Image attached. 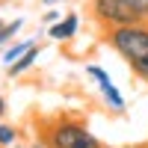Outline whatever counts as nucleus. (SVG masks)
I'll list each match as a JSON object with an SVG mask.
<instances>
[{
  "label": "nucleus",
  "mask_w": 148,
  "mask_h": 148,
  "mask_svg": "<svg viewBox=\"0 0 148 148\" xmlns=\"http://www.w3.org/2000/svg\"><path fill=\"white\" fill-rule=\"evenodd\" d=\"M104 42L127 62L130 74L148 83V21L133 27H116L104 33Z\"/></svg>",
  "instance_id": "1"
},
{
  "label": "nucleus",
  "mask_w": 148,
  "mask_h": 148,
  "mask_svg": "<svg viewBox=\"0 0 148 148\" xmlns=\"http://www.w3.org/2000/svg\"><path fill=\"white\" fill-rule=\"evenodd\" d=\"M104 142L74 119H59L47 127V148H101Z\"/></svg>",
  "instance_id": "2"
},
{
  "label": "nucleus",
  "mask_w": 148,
  "mask_h": 148,
  "mask_svg": "<svg viewBox=\"0 0 148 148\" xmlns=\"http://www.w3.org/2000/svg\"><path fill=\"white\" fill-rule=\"evenodd\" d=\"M92 15L104 30L145 24L142 12L133 6V0H92Z\"/></svg>",
  "instance_id": "3"
},
{
  "label": "nucleus",
  "mask_w": 148,
  "mask_h": 148,
  "mask_svg": "<svg viewBox=\"0 0 148 148\" xmlns=\"http://www.w3.org/2000/svg\"><path fill=\"white\" fill-rule=\"evenodd\" d=\"M77 30H80V18L74 15V12H68L65 18H59L56 24L47 27V36H51L53 42H71L74 36H77Z\"/></svg>",
  "instance_id": "4"
},
{
  "label": "nucleus",
  "mask_w": 148,
  "mask_h": 148,
  "mask_svg": "<svg viewBox=\"0 0 148 148\" xmlns=\"http://www.w3.org/2000/svg\"><path fill=\"white\" fill-rule=\"evenodd\" d=\"M98 89H101V98H104V104L113 110V113H125V95L119 92V86L113 83V80H107V83H101L98 86Z\"/></svg>",
  "instance_id": "5"
},
{
  "label": "nucleus",
  "mask_w": 148,
  "mask_h": 148,
  "mask_svg": "<svg viewBox=\"0 0 148 148\" xmlns=\"http://www.w3.org/2000/svg\"><path fill=\"white\" fill-rule=\"evenodd\" d=\"M36 59H39V45H33V47H30V51L24 53V56H18L15 62L6 68V74H9V77H21L24 71H30V65L36 62Z\"/></svg>",
  "instance_id": "6"
},
{
  "label": "nucleus",
  "mask_w": 148,
  "mask_h": 148,
  "mask_svg": "<svg viewBox=\"0 0 148 148\" xmlns=\"http://www.w3.org/2000/svg\"><path fill=\"white\" fill-rule=\"evenodd\" d=\"M33 45H36V39H24V42H12V45L6 47V51H3V62H6V65H12V62H15V59H18V56H24V53H27V51H30Z\"/></svg>",
  "instance_id": "7"
},
{
  "label": "nucleus",
  "mask_w": 148,
  "mask_h": 148,
  "mask_svg": "<svg viewBox=\"0 0 148 148\" xmlns=\"http://www.w3.org/2000/svg\"><path fill=\"white\" fill-rule=\"evenodd\" d=\"M15 142H18V130L0 121V148H15Z\"/></svg>",
  "instance_id": "8"
},
{
  "label": "nucleus",
  "mask_w": 148,
  "mask_h": 148,
  "mask_svg": "<svg viewBox=\"0 0 148 148\" xmlns=\"http://www.w3.org/2000/svg\"><path fill=\"white\" fill-rule=\"evenodd\" d=\"M86 74H89V77H92V80H95L98 86H101V83H107V80H110V74H107V71H104L101 65H86Z\"/></svg>",
  "instance_id": "9"
},
{
  "label": "nucleus",
  "mask_w": 148,
  "mask_h": 148,
  "mask_svg": "<svg viewBox=\"0 0 148 148\" xmlns=\"http://www.w3.org/2000/svg\"><path fill=\"white\" fill-rule=\"evenodd\" d=\"M59 18H62V15H59V12H56V9H47V12H45V18H42V21L47 24V27H51V24H56Z\"/></svg>",
  "instance_id": "10"
},
{
  "label": "nucleus",
  "mask_w": 148,
  "mask_h": 148,
  "mask_svg": "<svg viewBox=\"0 0 148 148\" xmlns=\"http://www.w3.org/2000/svg\"><path fill=\"white\" fill-rule=\"evenodd\" d=\"M133 6H136V9L142 12V18L148 21V0H133Z\"/></svg>",
  "instance_id": "11"
},
{
  "label": "nucleus",
  "mask_w": 148,
  "mask_h": 148,
  "mask_svg": "<svg viewBox=\"0 0 148 148\" xmlns=\"http://www.w3.org/2000/svg\"><path fill=\"white\" fill-rule=\"evenodd\" d=\"M15 148H47V142H33V145H15Z\"/></svg>",
  "instance_id": "12"
},
{
  "label": "nucleus",
  "mask_w": 148,
  "mask_h": 148,
  "mask_svg": "<svg viewBox=\"0 0 148 148\" xmlns=\"http://www.w3.org/2000/svg\"><path fill=\"white\" fill-rule=\"evenodd\" d=\"M0 116H6V98L0 95Z\"/></svg>",
  "instance_id": "13"
},
{
  "label": "nucleus",
  "mask_w": 148,
  "mask_h": 148,
  "mask_svg": "<svg viewBox=\"0 0 148 148\" xmlns=\"http://www.w3.org/2000/svg\"><path fill=\"white\" fill-rule=\"evenodd\" d=\"M45 6H56V3H62V0H42Z\"/></svg>",
  "instance_id": "14"
},
{
  "label": "nucleus",
  "mask_w": 148,
  "mask_h": 148,
  "mask_svg": "<svg viewBox=\"0 0 148 148\" xmlns=\"http://www.w3.org/2000/svg\"><path fill=\"white\" fill-rule=\"evenodd\" d=\"M0 30H3V21H0Z\"/></svg>",
  "instance_id": "15"
},
{
  "label": "nucleus",
  "mask_w": 148,
  "mask_h": 148,
  "mask_svg": "<svg viewBox=\"0 0 148 148\" xmlns=\"http://www.w3.org/2000/svg\"><path fill=\"white\" fill-rule=\"evenodd\" d=\"M101 148H110V145H101Z\"/></svg>",
  "instance_id": "16"
}]
</instances>
